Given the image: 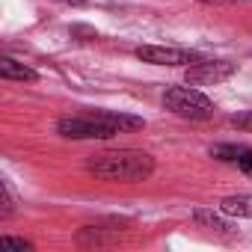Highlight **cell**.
Instances as JSON below:
<instances>
[{"instance_id":"5bb4252c","label":"cell","mask_w":252,"mask_h":252,"mask_svg":"<svg viewBox=\"0 0 252 252\" xmlns=\"http://www.w3.org/2000/svg\"><path fill=\"white\" fill-rule=\"evenodd\" d=\"M199 3H228V0H199Z\"/></svg>"},{"instance_id":"ba28073f","label":"cell","mask_w":252,"mask_h":252,"mask_svg":"<svg viewBox=\"0 0 252 252\" xmlns=\"http://www.w3.org/2000/svg\"><path fill=\"white\" fill-rule=\"evenodd\" d=\"M193 220H196L202 228H211V231H234V225H231L228 220H222L220 214H214V211H205V208L193 211Z\"/></svg>"},{"instance_id":"4fadbf2b","label":"cell","mask_w":252,"mask_h":252,"mask_svg":"<svg viewBox=\"0 0 252 252\" xmlns=\"http://www.w3.org/2000/svg\"><path fill=\"white\" fill-rule=\"evenodd\" d=\"M12 208H15V205H12V193H9V184H3V211H0V217H3V220H6V217H12Z\"/></svg>"},{"instance_id":"3957f363","label":"cell","mask_w":252,"mask_h":252,"mask_svg":"<svg viewBox=\"0 0 252 252\" xmlns=\"http://www.w3.org/2000/svg\"><path fill=\"white\" fill-rule=\"evenodd\" d=\"M163 107L169 110V113H175V116H181V119H190V122H202V119H211L214 116V101L202 92V89H196V86H169L166 92H163Z\"/></svg>"},{"instance_id":"52a82bcc","label":"cell","mask_w":252,"mask_h":252,"mask_svg":"<svg viewBox=\"0 0 252 252\" xmlns=\"http://www.w3.org/2000/svg\"><path fill=\"white\" fill-rule=\"evenodd\" d=\"M220 211L225 217H246L252 220V193H240V196H225L220 202Z\"/></svg>"},{"instance_id":"9c48e42d","label":"cell","mask_w":252,"mask_h":252,"mask_svg":"<svg viewBox=\"0 0 252 252\" xmlns=\"http://www.w3.org/2000/svg\"><path fill=\"white\" fill-rule=\"evenodd\" d=\"M237 152H240V146H234V143H220V146H211V158L225 160V163H234V160H237Z\"/></svg>"},{"instance_id":"8992f818","label":"cell","mask_w":252,"mask_h":252,"mask_svg":"<svg viewBox=\"0 0 252 252\" xmlns=\"http://www.w3.org/2000/svg\"><path fill=\"white\" fill-rule=\"evenodd\" d=\"M0 77L3 80H27V83H33V80H39V71L24 65V63H18V60H12V57H3L0 60Z\"/></svg>"},{"instance_id":"7a4b0ae2","label":"cell","mask_w":252,"mask_h":252,"mask_svg":"<svg viewBox=\"0 0 252 252\" xmlns=\"http://www.w3.org/2000/svg\"><path fill=\"white\" fill-rule=\"evenodd\" d=\"M89 175L104 181H146L155 175V158L140 149H113L98 152L86 160Z\"/></svg>"},{"instance_id":"6da1fadb","label":"cell","mask_w":252,"mask_h":252,"mask_svg":"<svg viewBox=\"0 0 252 252\" xmlns=\"http://www.w3.org/2000/svg\"><path fill=\"white\" fill-rule=\"evenodd\" d=\"M146 128L143 116L116 113V110H95L86 116H65L57 122V134L65 140H110L125 131Z\"/></svg>"},{"instance_id":"7c38bea8","label":"cell","mask_w":252,"mask_h":252,"mask_svg":"<svg viewBox=\"0 0 252 252\" xmlns=\"http://www.w3.org/2000/svg\"><path fill=\"white\" fill-rule=\"evenodd\" d=\"M231 125H234V128H240V131H249V134H252V113H240V116H234Z\"/></svg>"},{"instance_id":"277c9868","label":"cell","mask_w":252,"mask_h":252,"mask_svg":"<svg viewBox=\"0 0 252 252\" xmlns=\"http://www.w3.org/2000/svg\"><path fill=\"white\" fill-rule=\"evenodd\" d=\"M234 71H237L234 63H225V60H199V63H193V65H187L184 80H187L190 86H214V83L228 80Z\"/></svg>"},{"instance_id":"8fae6325","label":"cell","mask_w":252,"mask_h":252,"mask_svg":"<svg viewBox=\"0 0 252 252\" xmlns=\"http://www.w3.org/2000/svg\"><path fill=\"white\" fill-rule=\"evenodd\" d=\"M0 243H3V249H21V252H33V243H30V240H24V237H3Z\"/></svg>"},{"instance_id":"5b68a950","label":"cell","mask_w":252,"mask_h":252,"mask_svg":"<svg viewBox=\"0 0 252 252\" xmlns=\"http://www.w3.org/2000/svg\"><path fill=\"white\" fill-rule=\"evenodd\" d=\"M134 54H137V60L152 63V65H190V63H199V60H202V57L193 54V51H184V48H163V45H140Z\"/></svg>"},{"instance_id":"30bf717a","label":"cell","mask_w":252,"mask_h":252,"mask_svg":"<svg viewBox=\"0 0 252 252\" xmlns=\"http://www.w3.org/2000/svg\"><path fill=\"white\" fill-rule=\"evenodd\" d=\"M234 166H237L240 172H246V175L252 178V149L240 146V152H237V160H234Z\"/></svg>"}]
</instances>
